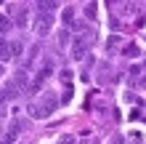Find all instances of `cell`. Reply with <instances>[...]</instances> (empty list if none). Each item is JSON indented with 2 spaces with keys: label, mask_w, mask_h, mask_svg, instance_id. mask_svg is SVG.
Instances as JSON below:
<instances>
[{
  "label": "cell",
  "mask_w": 146,
  "mask_h": 144,
  "mask_svg": "<svg viewBox=\"0 0 146 144\" xmlns=\"http://www.w3.org/2000/svg\"><path fill=\"white\" fill-rule=\"evenodd\" d=\"M24 51L21 40H3L0 38V62H11V59H19Z\"/></svg>",
  "instance_id": "7a4b0ae2"
},
{
  "label": "cell",
  "mask_w": 146,
  "mask_h": 144,
  "mask_svg": "<svg viewBox=\"0 0 146 144\" xmlns=\"http://www.w3.org/2000/svg\"><path fill=\"white\" fill-rule=\"evenodd\" d=\"M32 29H35L37 38H45L50 29H53V13H37L35 24H32Z\"/></svg>",
  "instance_id": "277c9868"
},
{
  "label": "cell",
  "mask_w": 146,
  "mask_h": 144,
  "mask_svg": "<svg viewBox=\"0 0 146 144\" xmlns=\"http://www.w3.org/2000/svg\"><path fill=\"white\" fill-rule=\"evenodd\" d=\"M3 72H5V67H3V64H0V78H3Z\"/></svg>",
  "instance_id": "d4e9b609"
},
{
  "label": "cell",
  "mask_w": 146,
  "mask_h": 144,
  "mask_svg": "<svg viewBox=\"0 0 146 144\" xmlns=\"http://www.w3.org/2000/svg\"><path fill=\"white\" fill-rule=\"evenodd\" d=\"M111 78H109V67L106 64H101V70H98V83H109Z\"/></svg>",
  "instance_id": "e0dca14e"
},
{
  "label": "cell",
  "mask_w": 146,
  "mask_h": 144,
  "mask_svg": "<svg viewBox=\"0 0 146 144\" xmlns=\"http://www.w3.org/2000/svg\"><path fill=\"white\" fill-rule=\"evenodd\" d=\"M13 27H27V5H13V11H8Z\"/></svg>",
  "instance_id": "8992f818"
},
{
  "label": "cell",
  "mask_w": 146,
  "mask_h": 144,
  "mask_svg": "<svg viewBox=\"0 0 146 144\" xmlns=\"http://www.w3.org/2000/svg\"><path fill=\"white\" fill-rule=\"evenodd\" d=\"M111 144H125V136H111Z\"/></svg>",
  "instance_id": "603a6c76"
},
{
  "label": "cell",
  "mask_w": 146,
  "mask_h": 144,
  "mask_svg": "<svg viewBox=\"0 0 146 144\" xmlns=\"http://www.w3.org/2000/svg\"><path fill=\"white\" fill-rule=\"evenodd\" d=\"M106 46H109V51H111V48H117V46H119V38H117V35H111V38L106 40Z\"/></svg>",
  "instance_id": "d6986e66"
},
{
  "label": "cell",
  "mask_w": 146,
  "mask_h": 144,
  "mask_svg": "<svg viewBox=\"0 0 146 144\" xmlns=\"http://www.w3.org/2000/svg\"><path fill=\"white\" fill-rule=\"evenodd\" d=\"M11 27H13L11 16H8V13H0V38H3L5 32H11Z\"/></svg>",
  "instance_id": "7c38bea8"
},
{
  "label": "cell",
  "mask_w": 146,
  "mask_h": 144,
  "mask_svg": "<svg viewBox=\"0 0 146 144\" xmlns=\"http://www.w3.org/2000/svg\"><path fill=\"white\" fill-rule=\"evenodd\" d=\"M58 78H61L64 88H69V86H72V70H61V72H58Z\"/></svg>",
  "instance_id": "2e32d148"
},
{
  "label": "cell",
  "mask_w": 146,
  "mask_h": 144,
  "mask_svg": "<svg viewBox=\"0 0 146 144\" xmlns=\"http://www.w3.org/2000/svg\"><path fill=\"white\" fill-rule=\"evenodd\" d=\"M58 104H61V101H58L53 94H40V99H35V101H29V115L32 117H48V115H53L56 109H58Z\"/></svg>",
  "instance_id": "6da1fadb"
},
{
  "label": "cell",
  "mask_w": 146,
  "mask_h": 144,
  "mask_svg": "<svg viewBox=\"0 0 146 144\" xmlns=\"http://www.w3.org/2000/svg\"><path fill=\"white\" fill-rule=\"evenodd\" d=\"M119 8H122V11L119 13H125V16H130V13H135V3H117Z\"/></svg>",
  "instance_id": "ac0fdd59"
},
{
  "label": "cell",
  "mask_w": 146,
  "mask_h": 144,
  "mask_svg": "<svg viewBox=\"0 0 146 144\" xmlns=\"http://www.w3.org/2000/svg\"><path fill=\"white\" fill-rule=\"evenodd\" d=\"M37 8H40V13H53L56 8H58V3H53V0H42V3H37Z\"/></svg>",
  "instance_id": "9a60e30c"
},
{
  "label": "cell",
  "mask_w": 146,
  "mask_h": 144,
  "mask_svg": "<svg viewBox=\"0 0 146 144\" xmlns=\"http://www.w3.org/2000/svg\"><path fill=\"white\" fill-rule=\"evenodd\" d=\"M61 21L66 24V29H69L72 24H74V8H72V5H66V8H64V13H61Z\"/></svg>",
  "instance_id": "5bb4252c"
},
{
  "label": "cell",
  "mask_w": 146,
  "mask_h": 144,
  "mask_svg": "<svg viewBox=\"0 0 146 144\" xmlns=\"http://www.w3.org/2000/svg\"><path fill=\"white\" fill-rule=\"evenodd\" d=\"M109 27H114V29H119V19H114V16H109Z\"/></svg>",
  "instance_id": "44dd1931"
},
{
  "label": "cell",
  "mask_w": 146,
  "mask_h": 144,
  "mask_svg": "<svg viewBox=\"0 0 146 144\" xmlns=\"http://www.w3.org/2000/svg\"><path fill=\"white\" fill-rule=\"evenodd\" d=\"M88 40H82V38H74L72 40V48H69V54H72V59H77V62H82L85 59V54H88Z\"/></svg>",
  "instance_id": "5b68a950"
},
{
  "label": "cell",
  "mask_w": 146,
  "mask_h": 144,
  "mask_svg": "<svg viewBox=\"0 0 146 144\" xmlns=\"http://www.w3.org/2000/svg\"><path fill=\"white\" fill-rule=\"evenodd\" d=\"M90 144H101V141H98V139H93V141H90Z\"/></svg>",
  "instance_id": "484cf974"
},
{
  "label": "cell",
  "mask_w": 146,
  "mask_h": 144,
  "mask_svg": "<svg viewBox=\"0 0 146 144\" xmlns=\"http://www.w3.org/2000/svg\"><path fill=\"white\" fill-rule=\"evenodd\" d=\"M82 13H85V19H96V13H98V3H85L82 5Z\"/></svg>",
  "instance_id": "4fadbf2b"
},
{
  "label": "cell",
  "mask_w": 146,
  "mask_h": 144,
  "mask_svg": "<svg viewBox=\"0 0 146 144\" xmlns=\"http://www.w3.org/2000/svg\"><path fill=\"white\" fill-rule=\"evenodd\" d=\"M122 56L138 59V56H141V46H138V43H125V46H122Z\"/></svg>",
  "instance_id": "9c48e42d"
},
{
  "label": "cell",
  "mask_w": 146,
  "mask_h": 144,
  "mask_svg": "<svg viewBox=\"0 0 146 144\" xmlns=\"http://www.w3.org/2000/svg\"><path fill=\"white\" fill-rule=\"evenodd\" d=\"M135 86H138V88H146V75H141V78L135 80Z\"/></svg>",
  "instance_id": "7402d4cb"
},
{
  "label": "cell",
  "mask_w": 146,
  "mask_h": 144,
  "mask_svg": "<svg viewBox=\"0 0 146 144\" xmlns=\"http://www.w3.org/2000/svg\"><path fill=\"white\" fill-rule=\"evenodd\" d=\"M50 75H53V62H50V59H45V62H42V67L37 70V75H35V80L29 83V88H27V94H37V91L45 86V80L50 78Z\"/></svg>",
  "instance_id": "3957f363"
},
{
  "label": "cell",
  "mask_w": 146,
  "mask_h": 144,
  "mask_svg": "<svg viewBox=\"0 0 146 144\" xmlns=\"http://www.w3.org/2000/svg\"><path fill=\"white\" fill-rule=\"evenodd\" d=\"M0 117H3V104H0Z\"/></svg>",
  "instance_id": "4316f807"
},
{
  "label": "cell",
  "mask_w": 146,
  "mask_h": 144,
  "mask_svg": "<svg viewBox=\"0 0 146 144\" xmlns=\"http://www.w3.org/2000/svg\"><path fill=\"white\" fill-rule=\"evenodd\" d=\"M69 99H72V86H69V88H64V99H61V104H69Z\"/></svg>",
  "instance_id": "ffe728a7"
},
{
  "label": "cell",
  "mask_w": 146,
  "mask_h": 144,
  "mask_svg": "<svg viewBox=\"0 0 146 144\" xmlns=\"http://www.w3.org/2000/svg\"><path fill=\"white\" fill-rule=\"evenodd\" d=\"M19 94H21V88L11 80L3 91H0V101H3V104H5V101H13V99H19Z\"/></svg>",
  "instance_id": "52a82bcc"
},
{
  "label": "cell",
  "mask_w": 146,
  "mask_h": 144,
  "mask_svg": "<svg viewBox=\"0 0 146 144\" xmlns=\"http://www.w3.org/2000/svg\"><path fill=\"white\" fill-rule=\"evenodd\" d=\"M72 32L69 29H61V32H58V46H61V48H72Z\"/></svg>",
  "instance_id": "8fae6325"
},
{
  "label": "cell",
  "mask_w": 146,
  "mask_h": 144,
  "mask_svg": "<svg viewBox=\"0 0 146 144\" xmlns=\"http://www.w3.org/2000/svg\"><path fill=\"white\" fill-rule=\"evenodd\" d=\"M40 54H42V46H40V43H35V46L29 48V54H27V62H24V67H21V70H27V72H29V70H32V64H35L37 59H40Z\"/></svg>",
  "instance_id": "ba28073f"
},
{
  "label": "cell",
  "mask_w": 146,
  "mask_h": 144,
  "mask_svg": "<svg viewBox=\"0 0 146 144\" xmlns=\"http://www.w3.org/2000/svg\"><path fill=\"white\" fill-rule=\"evenodd\" d=\"M21 128H24V123H21V120H13L11 125H8V133H5V139H11V141H13V139L21 133Z\"/></svg>",
  "instance_id": "30bf717a"
},
{
  "label": "cell",
  "mask_w": 146,
  "mask_h": 144,
  "mask_svg": "<svg viewBox=\"0 0 146 144\" xmlns=\"http://www.w3.org/2000/svg\"><path fill=\"white\" fill-rule=\"evenodd\" d=\"M61 144H74V139H72V136H64V139H61Z\"/></svg>",
  "instance_id": "cb8c5ba5"
}]
</instances>
